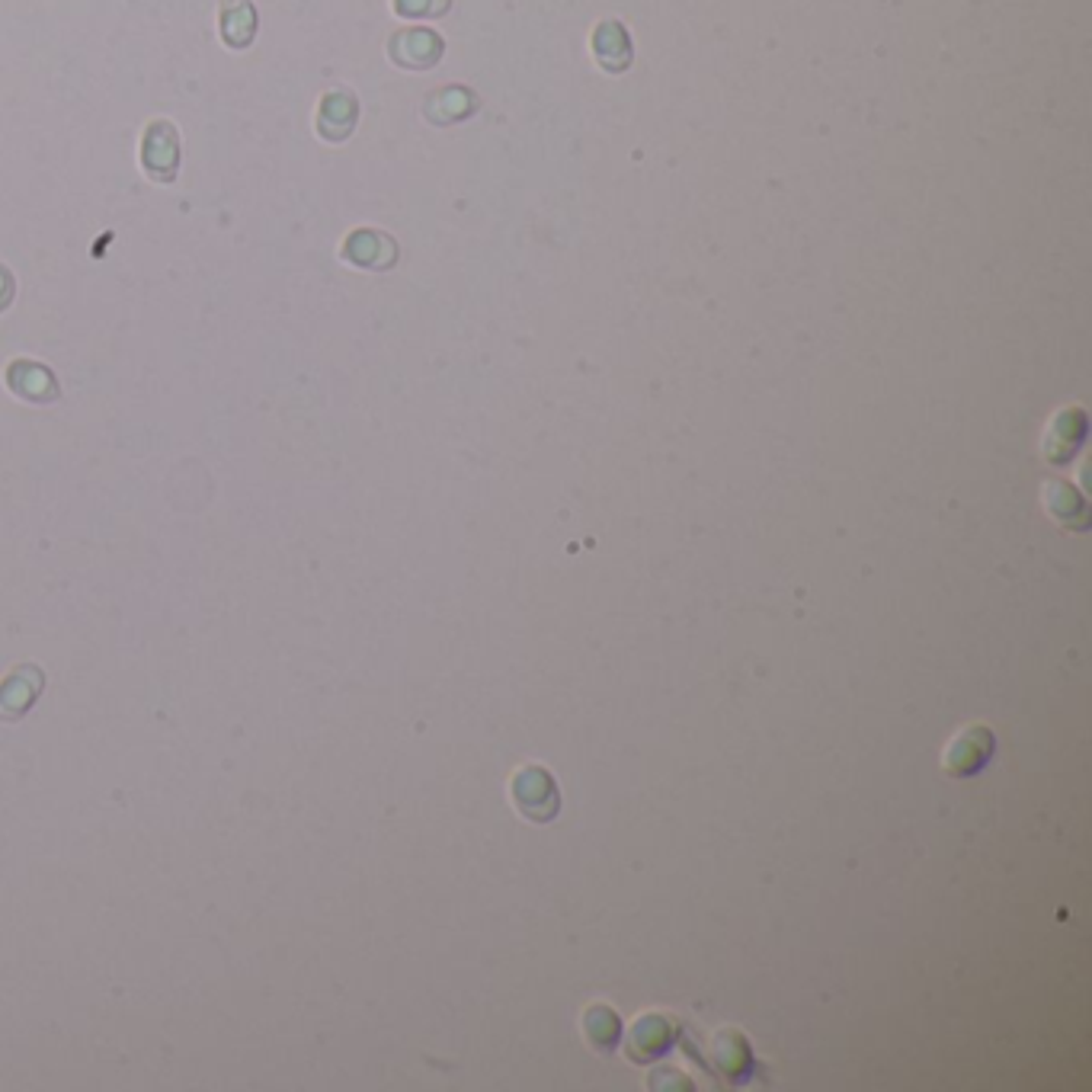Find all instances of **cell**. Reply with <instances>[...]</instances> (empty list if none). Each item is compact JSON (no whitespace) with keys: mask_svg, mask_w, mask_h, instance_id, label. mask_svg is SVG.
<instances>
[{"mask_svg":"<svg viewBox=\"0 0 1092 1092\" xmlns=\"http://www.w3.org/2000/svg\"><path fill=\"white\" fill-rule=\"evenodd\" d=\"M974 733H978V727H970L967 733H961L958 741L952 744V750H949V756H946V765H949V773H952V776L978 773V770H981V762L987 759V753L993 750V737H990V733H984V737H981L978 747H970Z\"/></svg>","mask_w":1092,"mask_h":1092,"instance_id":"6da1fadb","label":"cell"}]
</instances>
